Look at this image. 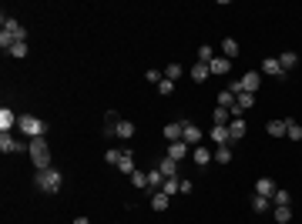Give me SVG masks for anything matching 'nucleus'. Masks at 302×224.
Masks as SVG:
<instances>
[{"mask_svg":"<svg viewBox=\"0 0 302 224\" xmlns=\"http://www.w3.org/2000/svg\"><path fill=\"white\" fill-rule=\"evenodd\" d=\"M20 40H27V27L20 24V20L7 17V14H0V47L10 54V47L20 44Z\"/></svg>","mask_w":302,"mask_h":224,"instance_id":"f257e3e1","label":"nucleus"},{"mask_svg":"<svg viewBox=\"0 0 302 224\" xmlns=\"http://www.w3.org/2000/svg\"><path fill=\"white\" fill-rule=\"evenodd\" d=\"M34 184L44 191V194H57L60 184H64V174L57 168H47V171H34Z\"/></svg>","mask_w":302,"mask_h":224,"instance_id":"f03ea898","label":"nucleus"},{"mask_svg":"<svg viewBox=\"0 0 302 224\" xmlns=\"http://www.w3.org/2000/svg\"><path fill=\"white\" fill-rule=\"evenodd\" d=\"M17 127H20V134H24L27 141H34V137H47V124H44L40 117H34V114H20Z\"/></svg>","mask_w":302,"mask_h":224,"instance_id":"7ed1b4c3","label":"nucleus"},{"mask_svg":"<svg viewBox=\"0 0 302 224\" xmlns=\"http://www.w3.org/2000/svg\"><path fill=\"white\" fill-rule=\"evenodd\" d=\"M259 74H262V77H275V80H282L285 71H282V64H279V57H265L262 67H259Z\"/></svg>","mask_w":302,"mask_h":224,"instance_id":"20e7f679","label":"nucleus"},{"mask_svg":"<svg viewBox=\"0 0 302 224\" xmlns=\"http://www.w3.org/2000/svg\"><path fill=\"white\" fill-rule=\"evenodd\" d=\"M181 141H185L188 148H198V141H202V131H198V124H191V121H181Z\"/></svg>","mask_w":302,"mask_h":224,"instance_id":"39448f33","label":"nucleus"},{"mask_svg":"<svg viewBox=\"0 0 302 224\" xmlns=\"http://www.w3.org/2000/svg\"><path fill=\"white\" fill-rule=\"evenodd\" d=\"M191 161H195L198 168H208V164L215 161V150H208L205 144H198V148H191Z\"/></svg>","mask_w":302,"mask_h":224,"instance_id":"423d86ee","label":"nucleus"},{"mask_svg":"<svg viewBox=\"0 0 302 224\" xmlns=\"http://www.w3.org/2000/svg\"><path fill=\"white\" fill-rule=\"evenodd\" d=\"M239 84H242V91L255 94V91H259V84H262V74H259V71H248V74L239 77Z\"/></svg>","mask_w":302,"mask_h":224,"instance_id":"0eeeda50","label":"nucleus"},{"mask_svg":"<svg viewBox=\"0 0 302 224\" xmlns=\"http://www.w3.org/2000/svg\"><path fill=\"white\" fill-rule=\"evenodd\" d=\"M275 191H279V187H275L272 177H259V181H255V194H259V198H269V201H272Z\"/></svg>","mask_w":302,"mask_h":224,"instance_id":"6e6552de","label":"nucleus"},{"mask_svg":"<svg viewBox=\"0 0 302 224\" xmlns=\"http://www.w3.org/2000/svg\"><path fill=\"white\" fill-rule=\"evenodd\" d=\"M20 121V114H14L10 107H0V131L3 134H10V127Z\"/></svg>","mask_w":302,"mask_h":224,"instance_id":"1a4fd4ad","label":"nucleus"},{"mask_svg":"<svg viewBox=\"0 0 302 224\" xmlns=\"http://www.w3.org/2000/svg\"><path fill=\"white\" fill-rule=\"evenodd\" d=\"M0 150H3V154H17V150H27V144L14 141L10 134H0Z\"/></svg>","mask_w":302,"mask_h":224,"instance_id":"9d476101","label":"nucleus"},{"mask_svg":"<svg viewBox=\"0 0 302 224\" xmlns=\"http://www.w3.org/2000/svg\"><path fill=\"white\" fill-rule=\"evenodd\" d=\"M228 134H232V144L245 137V117H232L228 121Z\"/></svg>","mask_w":302,"mask_h":224,"instance_id":"9b49d317","label":"nucleus"},{"mask_svg":"<svg viewBox=\"0 0 302 224\" xmlns=\"http://www.w3.org/2000/svg\"><path fill=\"white\" fill-rule=\"evenodd\" d=\"M188 154H191V148L185 144V141H175V144H168V157H171V161H185Z\"/></svg>","mask_w":302,"mask_h":224,"instance_id":"f8f14e48","label":"nucleus"},{"mask_svg":"<svg viewBox=\"0 0 302 224\" xmlns=\"http://www.w3.org/2000/svg\"><path fill=\"white\" fill-rule=\"evenodd\" d=\"M208 71H211V74H218V77H225L228 71H232V60H228V57H215V60H211V64H208Z\"/></svg>","mask_w":302,"mask_h":224,"instance_id":"ddd939ff","label":"nucleus"},{"mask_svg":"<svg viewBox=\"0 0 302 224\" xmlns=\"http://www.w3.org/2000/svg\"><path fill=\"white\" fill-rule=\"evenodd\" d=\"M114 137H121V141H131V137H134V124L121 117V121L114 124Z\"/></svg>","mask_w":302,"mask_h":224,"instance_id":"4468645a","label":"nucleus"},{"mask_svg":"<svg viewBox=\"0 0 302 224\" xmlns=\"http://www.w3.org/2000/svg\"><path fill=\"white\" fill-rule=\"evenodd\" d=\"M211 144H232V134H228V127H222V124H211Z\"/></svg>","mask_w":302,"mask_h":224,"instance_id":"2eb2a0df","label":"nucleus"},{"mask_svg":"<svg viewBox=\"0 0 302 224\" xmlns=\"http://www.w3.org/2000/svg\"><path fill=\"white\" fill-rule=\"evenodd\" d=\"M27 154H30V157H34V154H51L47 137H34V141H27Z\"/></svg>","mask_w":302,"mask_h":224,"instance_id":"dca6fc26","label":"nucleus"},{"mask_svg":"<svg viewBox=\"0 0 302 224\" xmlns=\"http://www.w3.org/2000/svg\"><path fill=\"white\" fill-rule=\"evenodd\" d=\"M165 141L168 144H175V141H181V121H171V124H165Z\"/></svg>","mask_w":302,"mask_h":224,"instance_id":"f3484780","label":"nucleus"},{"mask_svg":"<svg viewBox=\"0 0 302 224\" xmlns=\"http://www.w3.org/2000/svg\"><path fill=\"white\" fill-rule=\"evenodd\" d=\"M118 171H121V174H128V177H131L134 171H138V168H134V154H131V150H124V154H121V161H118Z\"/></svg>","mask_w":302,"mask_h":224,"instance_id":"a211bd4d","label":"nucleus"},{"mask_svg":"<svg viewBox=\"0 0 302 224\" xmlns=\"http://www.w3.org/2000/svg\"><path fill=\"white\" fill-rule=\"evenodd\" d=\"M265 131L272 134V137H285V117H272V121L265 124Z\"/></svg>","mask_w":302,"mask_h":224,"instance_id":"6ab92c4d","label":"nucleus"},{"mask_svg":"<svg viewBox=\"0 0 302 224\" xmlns=\"http://www.w3.org/2000/svg\"><path fill=\"white\" fill-rule=\"evenodd\" d=\"M279 64H282V71H285V74H289V71H292V67L299 64V54H296V50H285V54L279 57Z\"/></svg>","mask_w":302,"mask_h":224,"instance_id":"aec40b11","label":"nucleus"},{"mask_svg":"<svg viewBox=\"0 0 302 224\" xmlns=\"http://www.w3.org/2000/svg\"><path fill=\"white\" fill-rule=\"evenodd\" d=\"M285 137H289V141H302V124H296V121L285 117Z\"/></svg>","mask_w":302,"mask_h":224,"instance_id":"412c9836","label":"nucleus"},{"mask_svg":"<svg viewBox=\"0 0 302 224\" xmlns=\"http://www.w3.org/2000/svg\"><path fill=\"white\" fill-rule=\"evenodd\" d=\"M208 77H211L208 64H195V67H191V80H195V84H202V80H208Z\"/></svg>","mask_w":302,"mask_h":224,"instance_id":"4be33fe9","label":"nucleus"},{"mask_svg":"<svg viewBox=\"0 0 302 224\" xmlns=\"http://www.w3.org/2000/svg\"><path fill=\"white\" fill-rule=\"evenodd\" d=\"M235 97H239V94L235 91H218V107H228V111H232V107H235Z\"/></svg>","mask_w":302,"mask_h":224,"instance_id":"5701e85b","label":"nucleus"},{"mask_svg":"<svg viewBox=\"0 0 302 224\" xmlns=\"http://www.w3.org/2000/svg\"><path fill=\"white\" fill-rule=\"evenodd\" d=\"M158 171H161L165 177H178V161H171V157H165V161L158 164Z\"/></svg>","mask_w":302,"mask_h":224,"instance_id":"b1692460","label":"nucleus"},{"mask_svg":"<svg viewBox=\"0 0 302 224\" xmlns=\"http://www.w3.org/2000/svg\"><path fill=\"white\" fill-rule=\"evenodd\" d=\"M151 207H154V211H168V194H165V191H154V194H151Z\"/></svg>","mask_w":302,"mask_h":224,"instance_id":"393cba45","label":"nucleus"},{"mask_svg":"<svg viewBox=\"0 0 302 224\" xmlns=\"http://www.w3.org/2000/svg\"><path fill=\"white\" fill-rule=\"evenodd\" d=\"M222 57H228V60L239 57V44H235L232 37H222Z\"/></svg>","mask_w":302,"mask_h":224,"instance_id":"a878e982","label":"nucleus"},{"mask_svg":"<svg viewBox=\"0 0 302 224\" xmlns=\"http://www.w3.org/2000/svg\"><path fill=\"white\" fill-rule=\"evenodd\" d=\"M272 204H275V207H289V204H292V194H289V191H282V187H279V191L272 194Z\"/></svg>","mask_w":302,"mask_h":224,"instance_id":"bb28decb","label":"nucleus"},{"mask_svg":"<svg viewBox=\"0 0 302 224\" xmlns=\"http://www.w3.org/2000/svg\"><path fill=\"white\" fill-rule=\"evenodd\" d=\"M211 121H215V124H222V127H228V121H232V111H228V107H215Z\"/></svg>","mask_w":302,"mask_h":224,"instance_id":"cd10ccee","label":"nucleus"},{"mask_svg":"<svg viewBox=\"0 0 302 224\" xmlns=\"http://www.w3.org/2000/svg\"><path fill=\"white\" fill-rule=\"evenodd\" d=\"M161 191H165V194H181V181H178V177H165V184H161Z\"/></svg>","mask_w":302,"mask_h":224,"instance_id":"c85d7f7f","label":"nucleus"},{"mask_svg":"<svg viewBox=\"0 0 302 224\" xmlns=\"http://www.w3.org/2000/svg\"><path fill=\"white\" fill-rule=\"evenodd\" d=\"M215 50H211V47H208V44H202V47H198V64H211V60H215Z\"/></svg>","mask_w":302,"mask_h":224,"instance_id":"c756f323","label":"nucleus"},{"mask_svg":"<svg viewBox=\"0 0 302 224\" xmlns=\"http://www.w3.org/2000/svg\"><path fill=\"white\" fill-rule=\"evenodd\" d=\"M30 161H34V168H37V171H47V168H54V164H51V154H34Z\"/></svg>","mask_w":302,"mask_h":224,"instance_id":"7c9ffc66","label":"nucleus"},{"mask_svg":"<svg viewBox=\"0 0 302 224\" xmlns=\"http://www.w3.org/2000/svg\"><path fill=\"white\" fill-rule=\"evenodd\" d=\"M215 161H218V164H232V148H228V144H222V148L215 150Z\"/></svg>","mask_w":302,"mask_h":224,"instance_id":"2f4dec72","label":"nucleus"},{"mask_svg":"<svg viewBox=\"0 0 302 224\" xmlns=\"http://www.w3.org/2000/svg\"><path fill=\"white\" fill-rule=\"evenodd\" d=\"M269 204H272L269 198H259V194L252 198V211H255V214H265V211H269Z\"/></svg>","mask_w":302,"mask_h":224,"instance_id":"473e14b6","label":"nucleus"},{"mask_svg":"<svg viewBox=\"0 0 302 224\" xmlns=\"http://www.w3.org/2000/svg\"><path fill=\"white\" fill-rule=\"evenodd\" d=\"M292 221V207H275V224H289Z\"/></svg>","mask_w":302,"mask_h":224,"instance_id":"72a5a7b5","label":"nucleus"},{"mask_svg":"<svg viewBox=\"0 0 302 224\" xmlns=\"http://www.w3.org/2000/svg\"><path fill=\"white\" fill-rule=\"evenodd\" d=\"M131 184L138 187V191H145V187H148V174H141V171H134V174H131Z\"/></svg>","mask_w":302,"mask_h":224,"instance_id":"f704fd0d","label":"nucleus"},{"mask_svg":"<svg viewBox=\"0 0 302 224\" xmlns=\"http://www.w3.org/2000/svg\"><path fill=\"white\" fill-rule=\"evenodd\" d=\"M181 74H185V71H181V64H168V67H165V77H168V80H178Z\"/></svg>","mask_w":302,"mask_h":224,"instance_id":"c9c22d12","label":"nucleus"},{"mask_svg":"<svg viewBox=\"0 0 302 224\" xmlns=\"http://www.w3.org/2000/svg\"><path fill=\"white\" fill-rule=\"evenodd\" d=\"M121 154H124V150H108V154H104V161H108V164H111V168H118V161H121Z\"/></svg>","mask_w":302,"mask_h":224,"instance_id":"e433bc0d","label":"nucleus"},{"mask_svg":"<svg viewBox=\"0 0 302 224\" xmlns=\"http://www.w3.org/2000/svg\"><path fill=\"white\" fill-rule=\"evenodd\" d=\"M10 57H27V40L14 44V47H10Z\"/></svg>","mask_w":302,"mask_h":224,"instance_id":"4c0bfd02","label":"nucleus"},{"mask_svg":"<svg viewBox=\"0 0 302 224\" xmlns=\"http://www.w3.org/2000/svg\"><path fill=\"white\" fill-rule=\"evenodd\" d=\"M171 91H175V80H168V77H165V80L158 84V94H165V97H168Z\"/></svg>","mask_w":302,"mask_h":224,"instance_id":"58836bf2","label":"nucleus"},{"mask_svg":"<svg viewBox=\"0 0 302 224\" xmlns=\"http://www.w3.org/2000/svg\"><path fill=\"white\" fill-rule=\"evenodd\" d=\"M148 84H154V87H158V84H161V80H165V74H161V71H148Z\"/></svg>","mask_w":302,"mask_h":224,"instance_id":"ea45409f","label":"nucleus"},{"mask_svg":"<svg viewBox=\"0 0 302 224\" xmlns=\"http://www.w3.org/2000/svg\"><path fill=\"white\" fill-rule=\"evenodd\" d=\"M71 224H91V221H88V218H74Z\"/></svg>","mask_w":302,"mask_h":224,"instance_id":"a19ab883","label":"nucleus"}]
</instances>
